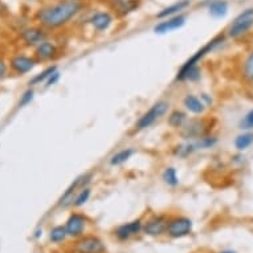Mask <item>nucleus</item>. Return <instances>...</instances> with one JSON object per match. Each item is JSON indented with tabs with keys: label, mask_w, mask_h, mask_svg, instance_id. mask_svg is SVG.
<instances>
[{
	"label": "nucleus",
	"mask_w": 253,
	"mask_h": 253,
	"mask_svg": "<svg viewBox=\"0 0 253 253\" xmlns=\"http://www.w3.org/2000/svg\"><path fill=\"white\" fill-rule=\"evenodd\" d=\"M68 236L67 229H65V225H57L54 227L49 233V239L52 243H61V241L65 240V237Z\"/></svg>",
	"instance_id": "28"
},
{
	"label": "nucleus",
	"mask_w": 253,
	"mask_h": 253,
	"mask_svg": "<svg viewBox=\"0 0 253 253\" xmlns=\"http://www.w3.org/2000/svg\"><path fill=\"white\" fill-rule=\"evenodd\" d=\"M184 24H186V16L180 13V15L169 17V19H165V20H162L161 23H158V24L154 27V32L159 35L169 34V32L180 29Z\"/></svg>",
	"instance_id": "13"
},
{
	"label": "nucleus",
	"mask_w": 253,
	"mask_h": 253,
	"mask_svg": "<svg viewBox=\"0 0 253 253\" xmlns=\"http://www.w3.org/2000/svg\"><path fill=\"white\" fill-rule=\"evenodd\" d=\"M86 217L81 213H72L68 217L65 223V229H67L68 236L80 237L84 235V231L86 228Z\"/></svg>",
	"instance_id": "10"
},
{
	"label": "nucleus",
	"mask_w": 253,
	"mask_h": 253,
	"mask_svg": "<svg viewBox=\"0 0 253 253\" xmlns=\"http://www.w3.org/2000/svg\"><path fill=\"white\" fill-rule=\"evenodd\" d=\"M220 253H236L235 251H231V249H227V251H223V252Z\"/></svg>",
	"instance_id": "34"
},
{
	"label": "nucleus",
	"mask_w": 253,
	"mask_h": 253,
	"mask_svg": "<svg viewBox=\"0 0 253 253\" xmlns=\"http://www.w3.org/2000/svg\"><path fill=\"white\" fill-rule=\"evenodd\" d=\"M183 105L192 114H203L206 108H207L202 101V98L194 96V94H187L183 100Z\"/></svg>",
	"instance_id": "20"
},
{
	"label": "nucleus",
	"mask_w": 253,
	"mask_h": 253,
	"mask_svg": "<svg viewBox=\"0 0 253 253\" xmlns=\"http://www.w3.org/2000/svg\"><path fill=\"white\" fill-rule=\"evenodd\" d=\"M253 28V7L245 8L237 15L227 28V36L233 40L243 38Z\"/></svg>",
	"instance_id": "2"
},
{
	"label": "nucleus",
	"mask_w": 253,
	"mask_h": 253,
	"mask_svg": "<svg viewBox=\"0 0 253 253\" xmlns=\"http://www.w3.org/2000/svg\"><path fill=\"white\" fill-rule=\"evenodd\" d=\"M192 231V221L188 217H183V216H176L172 219L169 220L167 224L166 233L170 237L179 239V237L188 236Z\"/></svg>",
	"instance_id": "6"
},
{
	"label": "nucleus",
	"mask_w": 253,
	"mask_h": 253,
	"mask_svg": "<svg viewBox=\"0 0 253 253\" xmlns=\"http://www.w3.org/2000/svg\"><path fill=\"white\" fill-rule=\"evenodd\" d=\"M75 251L77 253H104L105 245L100 237L89 235L76 241Z\"/></svg>",
	"instance_id": "7"
},
{
	"label": "nucleus",
	"mask_w": 253,
	"mask_h": 253,
	"mask_svg": "<svg viewBox=\"0 0 253 253\" xmlns=\"http://www.w3.org/2000/svg\"><path fill=\"white\" fill-rule=\"evenodd\" d=\"M240 129L243 130H253V109L249 110L244 116L240 122Z\"/></svg>",
	"instance_id": "29"
},
{
	"label": "nucleus",
	"mask_w": 253,
	"mask_h": 253,
	"mask_svg": "<svg viewBox=\"0 0 253 253\" xmlns=\"http://www.w3.org/2000/svg\"><path fill=\"white\" fill-rule=\"evenodd\" d=\"M180 135L183 139L186 141H194L200 137H204L210 134V125L208 120L204 118H192V120H187L186 124L180 127Z\"/></svg>",
	"instance_id": "4"
},
{
	"label": "nucleus",
	"mask_w": 253,
	"mask_h": 253,
	"mask_svg": "<svg viewBox=\"0 0 253 253\" xmlns=\"http://www.w3.org/2000/svg\"><path fill=\"white\" fill-rule=\"evenodd\" d=\"M135 154V150L134 149H124L117 151L112 158H110V165L112 166H120V165H124L129 161L130 158L133 157Z\"/></svg>",
	"instance_id": "21"
},
{
	"label": "nucleus",
	"mask_w": 253,
	"mask_h": 253,
	"mask_svg": "<svg viewBox=\"0 0 253 253\" xmlns=\"http://www.w3.org/2000/svg\"><path fill=\"white\" fill-rule=\"evenodd\" d=\"M34 96H35V91L32 89H28L27 91H24V94L21 96L20 101H19V106H25V105L31 104V101L34 100Z\"/></svg>",
	"instance_id": "30"
},
{
	"label": "nucleus",
	"mask_w": 253,
	"mask_h": 253,
	"mask_svg": "<svg viewBox=\"0 0 253 253\" xmlns=\"http://www.w3.org/2000/svg\"><path fill=\"white\" fill-rule=\"evenodd\" d=\"M167 224H169V220L166 216H153L143 224V232L149 236H161L162 233L166 232Z\"/></svg>",
	"instance_id": "11"
},
{
	"label": "nucleus",
	"mask_w": 253,
	"mask_h": 253,
	"mask_svg": "<svg viewBox=\"0 0 253 253\" xmlns=\"http://www.w3.org/2000/svg\"><path fill=\"white\" fill-rule=\"evenodd\" d=\"M143 231V223L141 220H134V221H130V223H126V224L120 225L118 228L116 229V237L118 240H129L130 237L135 236L138 233Z\"/></svg>",
	"instance_id": "17"
},
{
	"label": "nucleus",
	"mask_w": 253,
	"mask_h": 253,
	"mask_svg": "<svg viewBox=\"0 0 253 253\" xmlns=\"http://www.w3.org/2000/svg\"><path fill=\"white\" fill-rule=\"evenodd\" d=\"M253 145V133L245 131L235 138V147L237 151H245V150Z\"/></svg>",
	"instance_id": "22"
},
{
	"label": "nucleus",
	"mask_w": 253,
	"mask_h": 253,
	"mask_svg": "<svg viewBox=\"0 0 253 253\" xmlns=\"http://www.w3.org/2000/svg\"><path fill=\"white\" fill-rule=\"evenodd\" d=\"M225 39H227V34H224V32H220V34L216 35L215 38H212L202 49L198 50L195 54H192L191 57L188 58V60L183 64L182 67H180V71H184V69H188V68L198 65L199 61H202L207 54L215 52L217 48H220V46L223 45L225 42Z\"/></svg>",
	"instance_id": "3"
},
{
	"label": "nucleus",
	"mask_w": 253,
	"mask_h": 253,
	"mask_svg": "<svg viewBox=\"0 0 253 253\" xmlns=\"http://www.w3.org/2000/svg\"><path fill=\"white\" fill-rule=\"evenodd\" d=\"M91 178H93V175L91 174H84L81 175V176H79L76 180H73V183L68 187L67 191L64 192V195L61 196L58 206L67 207V206L73 203V196H76V194H77L83 187H86L87 183L91 180Z\"/></svg>",
	"instance_id": "8"
},
{
	"label": "nucleus",
	"mask_w": 253,
	"mask_h": 253,
	"mask_svg": "<svg viewBox=\"0 0 253 253\" xmlns=\"http://www.w3.org/2000/svg\"><path fill=\"white\" fill-rule=\"evenodd\" d=\"M21 40L25 42V45L28 46H36L40 45L42 42H46L48 34L45 32V29L38 28V27H32V28H27L24 31H21L20 35Z\"/></svg>",
	"instance_id": "12"
},
{
	"label": "nucleus",
	"mask_w": 253,
	"mask_h": 253,
	"mask_svg": "<svg viewBox=\"0 0 253 253\" xmlns=\"http://www.w3.org/2000/svg\"><path fill=\"white\" fill-rule=\"evenodd\" d=\"M56 71H57V67H56V65L48 67L46 69H44L42 73H39V75L34 76V77H32V80L29 81V85H39V84L44 83V81H46V80L49 79L50 76L53 75Z\"/></svg>",
	"instance_id": "26"
},
{
	"label": "nucleus",
	"mask_w": 253,
	"mask_h": 253,
	"mask_svg": "<svg viewBox=\"0 0 253 253\" xmlns=\"http://www.w3.org/2000/svg\"><path fill=\"white\" fill-rule=\"evenodd\" d=\"M162 179L167 186H170V187L178 186L179 178H178V172H176V169H175V167H166L165 171H163Z\"/></svg>",
	"instance_id": "25"
},
{
	"label": "nucleus",
	"mask_w": 253,
	"mask_h": 253,
	"mask_svg": "<svg viewBox=\"0 0 253 253\" xmlns=\"http://www.w3.org/2000/svg\"><path fill=\"white\" fill-rule=\"evenodd\" d=\"M90 195H91L90 188H89L87 186L83 187V188L76 194L75 198H73V203H72V206H75V207H81V206H84V204L86 203L87 200H89Z\"/></svg>",
	"instance_id": "27"
},
{
	"label": "nucleus",
	"mask_w": 253,
	"mask_h": 253,
	"mask_svg": "<svg viewBox=\"0 0 253 253\" xmlns=\"http://www.w3.org/2000/svg\"><path fill=\"white\" fill-rule=\"evenodd\" d=\"M187 120H188V118H187L186 113L176 109V110L170 113L167 122H169V125H170L171 127H174V129H180L183 125L186 124Z\"/></svg>",
	"instance_id": "23"
},
{
	"label": "nucleus",
	"mask_w": 253,
	"mask_h": 253,
	"mask_svg": "<svg viewBox=\"0 0 253 253\" xmlns=\"http://www.w3.org/2000/svg\"><path fill=\"white\" fill-rule=\"evenodd\" d=\"M241 75L244 77L247 83H253V50H251L248 56L243 61V69Z\"/></svg>",
	"instance_id": "24"
},
{
	"label": "nucleus",
	"mask_w": 253,
	"mask_h": 253,
	"mask_svg": "<svg viewBox=\"0 0 253 253\" xmlns=\"http://www.w3.org/2000/svg\"><path fill=\"white\" fill-rule=\"evenodd\" d=\"M85 7L84 0H58L38 12V21L48 29H58L75 20Z\"/></svg>",
	"instance_id": "1"
},
{
	"label": "nucleus",
	"mask_w": 253,
	"mask_h": 253,
	"mask_svg": "<svg viewBox=\"0 0 253 253\" xmlns=\"http://www.w3.org/2000/svg\"><path fill=\"white\" fill-rule=\"evenodd\" d=\"M113 23H114V16L108 11H98V12H94L89 17V24L97 32L108 31L113 25Z\"/></svg>",
	"instance_id": "14"
},
{
	"label": "nucleus",
	"mask_w": 253,
	"mask_h": 253,
	"mask_svg": "<svg viewBox=\"0 0 253 253\" xmlns=\"http://www.w3.org/2000/svg\"><path fill=\"white\" fill-rule=\"evenodd\" d=\"M58 80H60V73H58L57 71L54 72L53 75L50 76L49 79L46 80L45 81V86L46 87H50V86H53L54 84H57L58 83Z\"/></svg>",
	"instance_id": "32"
},
{
	"label": "nucleus",
	"mask_w": 253,
	"mask_h": 253,
	"mask_svg": "<svg viewBox=\"0 0 253 253\" xmlns=\"http://www.w3.org/2000/svg\"><path fill=\"white\" fill-rule=\"evenodd\" d=\"M208 13L215 19H223L227 16L229 5L225 0H210L208 1Z\"/></svg>",
	"instance_id": "19"
},
{
	"label": "nucleus",
	"mask_w": 253,
	"mask_h": 253,
	"mask_svg": "<svg viewBox=\"0 0 253 253\" xmlns=\"http://www.w3.org/2000/svg\"><path fill=\"white\" fill-rule=\"evenodd\" d=\"M7 73H8V64L5 62L4 58L0 57V80L4 79Z\"/></svg>",
	"instance_id": "31"
},
{
	"label": "nucleus",
	"mask_w": 253,
	"mask_h": 253,
	"mask_svg": "<svg viewBox=\"0 0 253 253\" xmlns=\"http://www.w3.org/2000/svg\"><path fill=\"white\" fill-rule=\"evenodd\" d=\"M200 98H202V101H203L206 106H210V105H212V98H210V97H208V94H202V96H200Z\"/></svg>",
	"instance_id": "33"
},
{
	"label": "nucleus",
	"mask_w": 253,
	"mask_h": 253,
	"mask_svg": "<svg viewBox=\"0 0 253 253\" xmlns=\"http://www.w3.org/2000/svg\"><path fill=\"white\" fill-rule=\"evenodd\" d=\"M188 5H190V0H179L178 3L169 5L166 8H163L161 12H158L155 17L159 19V20H165V19H169V17L176 16V15H180L183 11H186Z\"/></svg>",
	"instance_id": "18"
},
{
	"label": "nucleus",
	"mask_w": 253,
	"mask_h": 253,
	"mask_svg": "<svg viewBox=\"0 0 253 253\" xmlns=\"http://www.w3.org/2000/svg\"><path fill=\"white\" fill-rule=\"evenodd\" d=\"M109 5L116 15L125 17L134 11H137L139 7V1L138 0H109Z\"/></svg>",
	"instance_id": "15"
},
{
	"label": "nucleus",
	"mask_w": 253,
	"mask_h": 253,
	"mask_svg": "<svg viewBox=\"0 0 253 253\" xmlns=\"http://www.w3.org/2000/svg\"><path fill=\"white\" fill-rule=\"evenodd\" d=\"M169 102L166 101H158L157 104H154L151 108L147 110L146 113H143L139 120L135 122V130L137 131H142V130H146L147 127H150L151 125H154L157 122L161 117H163L169 110Z\"/></svg>",
	"instance_id": "5"
},
{
	"label": "nucleus",
	"mask_w": 253,
	"mask_h": 253,
	"mask_svg": "<svg viewBox=\"0 0 253 253\" xmlns=\"http://www.w3.org/2000/svg\"><path fill=\"white\" fill-rule=\"evenodd\" d=\"M58 56V48L50 42H44L35 48V56L38 62L52 61Z\"/></svg>",
	"instance_id": "16"
},
{
	"label": "nucleus",
	"mask_w": 253,
	"mask_h": 253,
	"mask_svg": "<svg viewBox=\"0 0 253 253\" xmlns=\"http://www.w3.org/2000/svg\"><path fill=\"white\" fill-rule=\"evenodd\" d=\"M36 64H38L36 58L25 54H15L9 60V68L16 75H27L36 67Z\"/></svg>",
	"instance_id": "9"
}]
</instances>
